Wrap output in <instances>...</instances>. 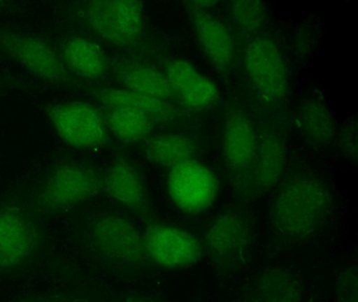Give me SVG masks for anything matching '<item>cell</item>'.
I'll list each match as a JSON object with an SVG mask.
<instances>
[{
	"label": "cell",
	"mask_w": 358,
	"mask_h": 302,
	"mask_svg": "<svg viewBox=\"0 0 358 302\" xmlns=\"http://www.w3.org/2000/svg\"><path fill=\"white\" fill-rule=\"evenodd\" d=\"M0 48L45 81L55 84L73 82V75L64 65L59 52L41 38L0 29Z\"/></svg>",
	"instance_id": "9"
},
{
	"label": "cell",
	"mask_w": 358,
	"mask_h": 302,
	"mask_svg": "<svg viewBox=\"0 0 358 302\" xmlns=\"http://www.w3.org/2000/svg\"><path fill=\"white\" fill-rule=\"evenodd\" d=\"M150 262L165 268H185L202 259V243L187 231L164 224H152L143 234Z\"/></svg>",
	"instance_id": "10"
},
{
	"label": "cell",
	"mask_w": 358,
	"mask_h": 302,
	"mask_svg": "<svg viewBox=\"0 0 358 302\" xmlns=\"http://www.w3.org/2000/svg\"><path fill=\"white\" fill-rule=\"evenodd\" d=\"M60 56L69 71L83 79H100L110 69V62L103 48L90 38H69L62 45Z\"/></svg>",
	"instance_id": "17"
},
{
	"label": "cell",
	"mask_w": 358,
	"mask_h": 302,
	"mask_svg": "<svg viewBox=\"0 0 358 302\" xmlns=\"http://www.w3.org/2000/svg\"><path fill=\"white\" fill-rule=\"evenodd\" d=\"M103 294L98 285L85 283L41 289L9 302H103Z\"/></svg>",
	"instance_id": "23"
},
{
	"label": "cell",
	"mask_w": 358,
	"mask_h": 302,
	"mask_svg": "<svg viewBox=\"0 0 358 302\" xmlns=\"http://www.w3.org/2000/svg\"><path fill=\"white\" fill-rule=\"evenodd\" d=\"M31 201H0V282L33 276L53 261L47 234Z\"/></svg>",
	"instance_id": "2"
},
{
	"label": "cell",
	"mask_w": 358,
	"mask_h": 302,
	"mask_svg": "<svg viewBox=\"0 0 358 302\" xmlns=\"http://www.w3.org/2000/svg\"><path fill=\"white\" fill-rule=\"evenodd\" d=\"M110 67L125 89L167 102L176 96L164 73L156 67L135 60L113 61Z\"/></svg>",
	"instance_id": "16"
},
{
	"label": "cell",
	"mask_w": 358,
	"mask_h": 302,
	"mask_svg": "<svg viewBox=\"0 0 358 302\" xmlns=\"http://www.w3.org/2000/svg\"><path fill=\"white\" fill-rule=\"evenodd\" d=\"M169 192L184 213L200 214L217 199L219 180L209 168L192 159L171 169Z\"/></svg>",
	"instance_id": "11"
},
{
	"label": "cell",
	"mask_w": 358,
	"mask_h": 302,
	"mask_svg": "<svg viewBox=\"0 0 358 302\" xmlns=\"http://www.w3.org/2000/svg\"><path fill=\"white\" fill-rule=\"evenodd\" d=\"M215 1H192L188 2V6L192 8V10H205V8H209L210 6H215Z\"/></svg>",
	"instance_id": "29"
},
{
	"label": "cell",
	"mask_w": 358,
	"mask_h": 302,
	"mask_svg": "<svg viewBox=\"0 0 358 302\" xmlns=\"http://www.w3.org/2000/svg\"><path fill=\"white\" fill-rule=\"evenodd\" d=\"M54 129L62 141L78 149H97L108 140L104 115L94 105L83 101L58 103L45 108Z\"/></svg>",
	"instance_id": "8"
},
{
	"label": "cell",
	"mask_w": 358,
	"mask_h": 302,
	"mask_svg": "<svg viewBox=\"0 0 358 302\" xmlns=\"http://www.w3.org/2000/svg\"><path fill=\"white\" fill-rule=\"evenodd\" d=\"M303 285L299 275L289 268H267L255 278L251 302H303Z\"/></svg>",
	"instance_id": "18"
},
{
	"label": "cell",
	"mask_w": 358,
	"mask_h": 302,
	"mask_svg": "<svg viewBox=\"0 0 358 302\" xmlns=\"http://www.w3.org/2000/svg\"><path fill=\"white\" fill-rule=\"evenodd\" d=\"M336 302H357V271L348 266L339 273L335 283Z\"/></svg>",
	"instance_id": "27"
},
{
	"label": "cell",
	"mask_w": 358,
	"mask_h": 302,
	"mask_svg": "<svg viewBox=\"0 0 358 302\" xmlns=\"http://www.w3.org/2000/svg\"><path fill=\"white\" fill-rule=\"evenodd\" d=\"M164 75L176 96H180L200 73L192 63L184 59H176L167 63Z\"/></svg>",
	"instance_id": "26"
},
{
	"label": "cell",
	"mask_w": 358,
	"mask_h": 302,
	"mask_svg": "<svg viewBox=\"0 0 358 302\" xmlns=\"http://www.w3.org/2000/svg\"><path fill=\"white\" fill-rule=\"evenodd\" d=\"M103 192L138 215L150 213V201L141 174L125 157H117L106 172Z\"/></svg>",
	"instance_id": "14"
},
{
	"label": "cell",
	"mask_w": 358,
	"mask_h": 302,
	"mask_svg": "<svg viewBox=\"0 0 358 302\" xmlns=\"http://www.w3.org/2000/svg\"><path fill=\"white\" fill-rule=\"evenodd\" d=\"M338 145L341 152L347 159H357V123L355 120L345 124L338 136Z\"/></svg>",
	"instance_id": "28"
},
{
	"label": "cell",
	"mask_w": 358,
	"mask_h": 302,
	"mask_svg": "<svg viewBox=\"0 0 358 302\" xmlns=\"http://www.w3.org/2000/svg\"><path fill=\"white\" fill-rule=\"evenodd\" d=\"M103 192L101 174L81 163L58 166L47 176L30 201L37 213L53 215L70 211Z\"/></svg>",
	"instance_id": "4"
},
{
	"label": "cell",
	"mask_w": 358,
	"mask_h": 302,
	"mask_svg": "<svg viewBox=\"0 0 358 302\" xmlns=\"http://www.w3.org/2000/svg\"><path fill=\"white\" fill-rule=\"evenodd\" d=\"M245 73L255 94L267 104H280L288 92V71L278 44L261 36L248 42L243 54Z\"/></svg>",
	"instance_id": "6"
},
{
	"label": "cell",
	"mask_w": 358,
	"mask_h": 302,
	"mask_svg": "<svg viewBox=\"0 0 358 302\" xmlns=\"http://www.w3.org/2000/svg\"><path fill=\"white\" fill-rule=\"evenodd\" d=\"M92 94L102 105L108 107H131L143 111L156 121H171L179 115L177 107L167 101L150 98L125 88L96 87L92 88Z\"/></svg>",
	"instance_id": "20"
},
{
	"label": "cell",
	"mask_w": 358,
	"mask_h": 302,
	"mask_svg": "<svg viewBox=\"0 0 358 302\" xmlns=\"http://www.w3.org/2000/svg\"><path fill=\"white\" fill-rule=\"evenodd\" d=\"M297 126L308 143L316 148H327L336 136L334 117L324 101L308 99L299 105Z\"/></svg>",
	"instance_id": "19"
},
{
	"label": "cell",
	"mask_w": 358,
	"mask_h": 302,
	"mask_svg": "<svg viewBox=\"0 0 358 302\" xmlns=\"http://www.w3.org/2000/svg\"><path fill=\"white\" fill-rule=\"evenodd\" d=\"M81 18L102 39L118 48L139 43L143 34V3L131 0H95L80 8Z\"/></svg>",
	"instance_id": "5"
},
{
	"label": "cell",
	"mask_w": 358,
	"mask_h": 302,
	"mask_svg": "<svg viewBox=\"0 0 358 302\" xmlns=\"http://www.w3.org/2000/svg\"><path fill=\"white\" fill-rule=\"evenodd\" d=\"M196 152V143L182 134H159L150 138L144 147V155L148 161L171 169L192 161Z\"/></svg>",
	"instance_id": "21"
},
{
	"label": "cell",
	"mask_w": 358,
	"mask_h": 302,
	"mask_svg": "<svg viewBox=\"0 0 358 302\" xmlns=\"http://www.w3.org/2000/svg\"><path fill=\"white\" fill-rule=\"evenodd\" d=\"M120 302H152L150 300L144 299V298L139 297H129L127 298V299L122 300Z\"/></svg>",
	"instance_id": "30"
},
{
	"label": "cell",
	"mask_w": 358,
	"mask_h": 302,
	"mask_svg": "<svg viewBox=\"0 0 358 302\" xmlns=\"http://www.w3.org/2000/svg\"><path fill=\"white\" fill-rule=\"evenodd\" d=\"M192 24L207 60L217 71H227L234 57V40L229 29L206 10H192Z\"/></svg>",
	"instance_id": "15"
},
{
	"label": "cell",
	"mask_w": 358,
	"mask_h": 302,
	"mask_svg": "<svg viewBox=\"0 0 358 302\" xmlns=\"http://www.w3.org/2000/svg\"><path fill=\"white\" fill-rule=\"evenodd\" d=\"M286 159V145L282 136L274 130L262 132L253 168L238 188L241 192L247 196L255 197L273 190L282 180Z\"/></svg>",
	"instance_id": "12"
},
{
	"label": "cell",
	"mask_w": 358,
	"mask_h": 302,
	"mask_svg": "<svg viewBox=\"0 0 358 302\" xmlns=\"http://www.w3.org/2000/svg\"><path fill=\"white\" fill-rule=\"evenodd\" d=\"M228 12L236 27L245 33L257 31L266 20V6L261 1H231Z\"/></svg>",
	"instance_id": "25"
},
{
	"label": "cell",
	"mask_w": 358,
	"mask_h": 302,
	"mask_svg": "<svg viewBox=\"0 0 358 302\" xmlns=\"http://www.w3.org/2000/svg\"><path fill=\"white\" fill-rule=\"evenodd\" d=\"M179 96L186 108L202 111L215 105L219 101L220 92L213 80L199 75Z\"/></svg>",
	"instance_id": "24"
},
{
	"label": "cell",
	"mask_w": 358,
	"mask_h": 302,
	"mask_svg": "<svg viewBox=\"0 0 358 302\" xmlns=\"http://www.w3.org/2000/svg\"><path fill=\"white\" fill-rule=\"evenodd\" d=\"M75 240L85 261L106 274H138L150 262L143 235L129 218L117 212L97 209L83 215Z\"/></svg>",
	"instance_id": "1"
},
{
	"label": "cell",
	"mask_w": 358,
	"mask_h": 302,
	"mask_svg": "<svg viewBox=\"0 0 358 302\" xmlns=\"http://www.w3.org/2000/svg\"><path fill=\"white\" fill-rule=\"evenodd\" d=\"M251 230L248 218L236 210L217 215L207 229L205 245L215 268L234 274L247 262Z\"/></svg>",
	"instance_id": "7"
},
{
	"label": "cell",
	"mask_w": 358,
	"mask_h": 302,
	"mask_svg": "<svg viewBox=\"0 0 358 302\" xmlns=\"http://www.w3.org/2000/svg\"><path fill=\"white\" fill-rule=\"evenodd\" d=\"M104 119L108 130L127 144L145 140L152 131L155 124V120L148 113L124 106L108 107Z\"/></svg>",
	"instance_id": "22"
},
{
	"label": "cell",
	"mask_w": 358,
	"mask_h": 302,
	"mask_svg": "<svg viewBox=\"0 0 358 302\" xmlns=\"http://www.w3.org/2000/svg\"><path fill=\"white\" fill-rule=\"evenodd\" d=\"M333 203L332 190L320 176L295 174L271 199L270 222L285 238L301 240L324 226L332 214Z\"/></svg>",
	"instance_id": "3"
},
{
	"label": "cell",
	"mask_w": 358,
	"mask_h": 302,
	"mask_svg": "<svg viewBox=\"0 0 358 302\" xmlns=\"http://www.w3.org/2000/svg\"><path fill=\"white\" fill-rule=\"evenodd\" d=\"M257 142L259 138L248 113L241 107H230L224 121L222 145L226 165L232 172L241 176L248 174L249 167L255 161Z\"/></svg>",
	"instance_id": "13"
}]
</instances>
